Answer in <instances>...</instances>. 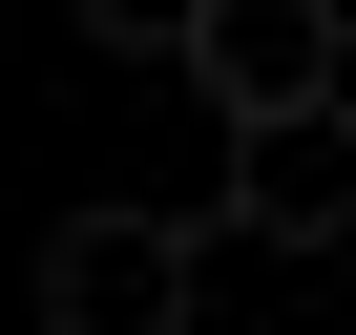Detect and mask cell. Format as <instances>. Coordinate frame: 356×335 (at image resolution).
<instances>
[{
	"mask_svg": "<svg viewBox=\"0 0 356 335\" xmlns=\"http://www.w3.org/2000/svg\"><path fill=\"white\" fill-rule=\"evenodd\" d=\"M189 22L210 0H84V42H126V63H189Z\"/></svg>",
	"mask_w": 356,
	"mask_h": 335,
	"instance_id": "cell-4",
	"label": "cell"
},
{
	"mask_svg": "<svg viewBox=\"0 0 356 335\" xmlns=\"http://www.w3.org/2000/svg\"><path fill=\"white\" fill-rule=\"evenodd\" d=\"M210 231H252V252L356 231V105H314V126H231V210H210Z\"/></svg>",
	"mask_w": 356,
	"mask_h": 335,
	"instance_id": "cell-3",
	"label": "cell"
},
{
	"mask_svg": "<svg viewBox=\"0 0 356 335\" xmlns=\"http://www.w3.org/2000/svg\"><path fill=\"white\" fill-rule=\"evenodd\" d=\"M210 252L231 231H189V210H63L42 231V335H189Z\"/></svg>",
	"mask_w": 356,
	"mask_h": 335,
	"instance_id": "cell-1",
	"label": "cell"
},
{
	"mask_svg": "<svg viewBox=\"0 0 356 335\" xmlns=\"http://www.w3.org/2000/svg\"><path fill=\"white\" fill-rule=\"evenodd\" d=\"M335 63H356V0H210V22H189L210 126H314V105H335Z\"/></svg>",
	"mask_w": 356,
	"mask_h": 335,
	"instance_id": "cell-2",
	"label": "cell"
}]
</instances>
